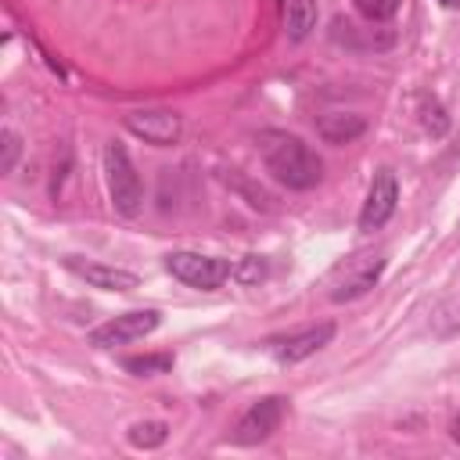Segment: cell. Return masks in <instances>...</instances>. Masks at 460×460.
I'll return each mask as SVG.
<instances>
[{"label":"cell","mask_w":460,"mask_h":460,"mask_svg":"<svg viewBox=\"0 0 460 460\" xmlns=\"http://www.w3.org/2000/svg\"><path fill=\"white\" fill-rule=\"evenodd\" d=\"M262 147V162L270 169V176L277 183H284L288 190H309L320 183L323 176V162L316 158V151L298 140L295 133H280V129H266L259 137Z\"/></svg>","instance_id":"1"},{"label":"cell","mask_w":460,"mask_h":460,"mask_svg":"<svg viewBox=\"0 0 460 460\" xmlns=\"http://www.w3.org/2000/svg\"><path fill=\"white\" fill-rule=\"evenodd\" d=\"M104 180H108V198L115 205L119 216H137L144 205V183L126 155L122 144H108L104 147Z\"/></svg>","instance_id":"2"},{"label":"cell","mask_w":460,"mask_h":460,"mask_svg":"<svg viewBox=\"0 0 460 460\" xmlns=\"http://www.w3.org/2000/svg\"><path fill=\"white\" fill-rule=\"evenodd\" d=\"M165 270L183 280L187 288H198V291H216L226 277H230V262L226 259H216V255H201V252H172L165 255Z\"/></svg>","instance_id":"3"},{"label":"cell","mask_w":460,"mask_h":460,"mask_svg":"<svg viewBox=\"0 0 460 460\" xmlns=\"http://www.w3.org/2000/svg\"><path fill=\"white\" fill-rule=\"evenodd\" d=\"M158 323H162V313H158V309H129V313H119V316H111L108 323H101V327L90 334V345H97V349L129 345V341L147 338L151 331H158Z\"/></svg>","instance_id":"4"},{"label":"cell","mask_w":460,"mask_h":460,"mask_svg":"<svg viewBox=\"0 0 460 460\" xmlns=\"http://www.w3.org/2000/svg\"><path fill=\"white\" fill-rule=\"evenodd\" d=\"M284 410H288V399L284 395H262L259 402H252L241 413V420L234 428V442L237 446H259V442H266L280 428Z\"/></svg>","instance_id":"5"},{"label":"cell","mask_w":460,"mask_h":460,"mask_svg":"<svg viewBox=\"0 0 460 460\" xmlns=\"http://www.w3.org/2000/svg\"><path fill=\"white\" fill-rule=\"evenodd\" d=\"M126 129L155 147H172L183 133V119L172 108H137L126 115Z\"/></svg>","instance_id":"6"},{"label":"cell","mask_w":460,"mask_h":460,"mask_svg":"<svg viewBox=\"0 0 460 460\" xmlns=\"http://www.w3.org/2000/svg\"><path fill=\"white\" fill-rule=\"evenodd\" d=\"M381 273H385V255L377 252H370V255H356V259H349L341 270H338V280H334V288H331V298L334 302H356V298H363L377 280H381Z\"/></svg>","instance_id":"7"},{"label":"cell","mask_w":460,"mask_h":460,"mask_svg":"<svg viewBox=\"0 0 460 460\" xmlns=\"http://www.w3.org/2000/svg\"><path fill=\"white\" fill-rule=\"evenodd\" d=\"M395 205H399V183H395V172H392V169H377L374 180H370L367 201H363V208H359V230H363V234L381 230V226L395 216Z\"/></svg>","instance_id":"8"},{"label":"cell","mask_w":460,"mask_h":460,"mask_svg":"<svg viewBox=\"0 0 460 460\" xmlns=\"http://www.w3.org/2000/svg\"><path fill=\"white\" fill-rule=\"evenodd\" d=\"M65 266L86 280L90 288H101V291H133L140 288V277L133 270H122V266H104V262H90V259H65Z\"/></svg>","instance_id":"9"},{"label":"cell","mask_w":460,"mask_h":460,"mask_svg":"<svg viewBox=\"0 0 460 460\" xmlns=\"http://www.w3.org/2000/svg\"><path fill=\"white\" fill-rule=\"evenodd\" d=\"M334 338V323H316V327H305V331H295L288 338H273L270 349L280 363H302L309 359L313 352H320L327 341Z\"/></svg>","instance_id":"10"},{"label":"cell","mask_w":460,"mask_h":460,"mask_svg":"<svg viewBox=\"0 0 460 460\" xmlns=\"http://www.w3.org/2000/svg\"><path fill=\"white\" fill-rule=\"evenodd\" d=\"M316 133H320V140L341 147V144H352L356 137L367 133V119L363 115H352V111H331V115H320L316 119Z\"/></svg>","instance_id":"11"},{"label":"cell","mask_w":460,"mask_h":460,"mask_svg":"<svg viewBox=\"0 0 460 460\" xmlns=\"http://www.w3.org/2000/svg\"><path fill=\"white\" fill-rule=\"evenodd\" d=\"M316 29V0H288V36L298 43Z\"/></svg>","instance_id":"12"},{"label":"cell","mask_w":460,"mask_h":460,"mask_svg":"<svg viewBox=\"0 0 460 460\" xmlns=\"http://www.w3.org/2000/svg\"><path fill=\"white\" fill-rule=\"evenodd\" d=\"M122 367L133 377H158L172 370V352H144V356H126Z\"/></svg>","instance_id":"13"},{"label":"cell","mask_w":460,"mask_h":460,"mask_svg":"<svg viewBox=\"0 0 460 460\" xmlns=\"http://www.w3.org/2000/svg\"><path fill=\"white\" fill-rule=\"evenodd\" d=\"M126 438H129V446H137V449H158V446L169 438V424H165V420H137V424H129Z\"/></svg>","instance_id":"14"},{"label":"cell","mask_w":460,"mask_h":460,"mask_svg":"<svg viewBox=\"0 0 460 460\" xmlns=\"http://www.w3.org/2000/svg\"><path fill=\"white\" fill-rule=\"evenodd\" d=\"M420 126L431 133V137H446V129H449V115H446V108H442V101L438 97H420Z\"/></svg>","instance_id":"15"},{"label":"cell","mask_w":460,"mask_h":460,"mask_svg":"<svg viewBox=\"0 0 460 460\" xmlns=\"http://www.w3.org/2000/svg\"><path fill=\"white\" fill-rule=\"evenodd\" d=\"M266 273H270V266H266V259H262V255H241V259H237V266L230 270V277H234L237 284H244V288L262 284V280H266Z\"/></svg>","instance_id":"16"},{"label":"cell","mask_w":460,"mask_h":460,"mask_svg":"<svg viewBox=\"0 0 460 460\" xmlns=\"http://www.w3.org/2000/svg\"><path fill=\"white\" fill-rule=\"evenodd\" d=\"M352 4L367 22H388L399 11V0H352Z\"/></svg>","instance_id":"17"},{"label":"cell","mask_w":460,"mask_h":460,"mask_svg":"<svg viewBox=\"0 0 460 460\" xmlns=\"http://www.w3.org/2000/svg\"><path fill=\"white\" fill-rule=\"evenodd\" d=\"M18 155H22V137L14 129H4L0 133V172H11Z\"/></svg>","instance_id":"18"},{"label":"cell","mask_w":460,"mask_h":460,"mask_svg":"<svg viewBox=\"0 0 460 460\" xmlns=\"http://www.w3.org/2000/svg\"><path fill=\"white\" fill-rule=\"evenodd\" d=\"M226 183H234V187H237V190L248 198V205H252V208H273V205H270L273 198H270L262 187H252V183H244L237 172H230V176H226Z\"/></svg>","instance_id":"19"},{"label":"cell","mask_w":460,"mask_h":460,"mask_svg":"<svg viewBox=\"0 0 460 460\" xmlns=\"http://www.w3.org/2000/svg\"><path fill=\"white\" fill-rule=\"evenodd\" d=\"M449 438L460 446V413H453V420H449Z\"/></svg>","instance_id":"20"},{"label":"cell","mask_w":460,"mask_h":460,"mask_svg":"<svg viewBox=\"0 0 460 460\" xmlns=\"http://www.w3.org/2000/svg\"><path fill=\"white\" fill-rule=\"evenodd\" d=\"M442 7H449V11H460V0H438Z\"/></svg>","instance_id":"21"}]
</instances>
